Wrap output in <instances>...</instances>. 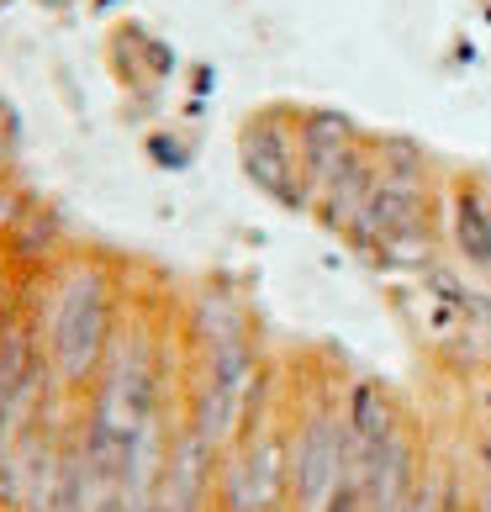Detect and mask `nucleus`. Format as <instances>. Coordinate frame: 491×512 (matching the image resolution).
<instances>
[{
	"instance_id": "f257e3e1",
	"label": "nucleus",
	"mask_w": 491,
	"mask_h": 512,
	"mask_svg": "<svg viewBox=\"0 0 491 512\" xmlns=\"http://www.w3.org/2000/svg\"><path fill=\"white\" fill-rule=\"evenodd\" d=\"M491 349V312H486ZM481 423H418L375 386L354 391L349 423L323 417L307 439L312 512H491V381Z\"/></svg>"
}]
</instances>
